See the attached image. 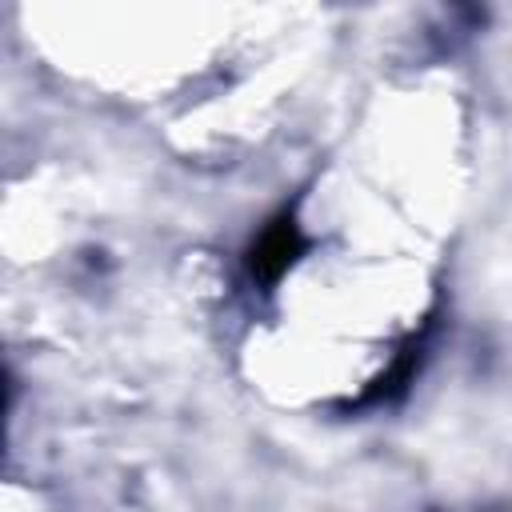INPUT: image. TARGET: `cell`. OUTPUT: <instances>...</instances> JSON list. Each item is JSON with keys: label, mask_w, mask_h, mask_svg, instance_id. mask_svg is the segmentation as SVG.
Here are the masks:
<instances>
[{"label": "cell", "mask_w": 512, "mask_h": 512, "mask_svg": "<svg viewBox=\"0 0 512 512\" xmlns=\"http://www.w3.org/2000/svg\"><path fill=\"white\" fill-rule=\"evenodd\" d=\"M304 248H308V240H304L296 216H292V212H280V216L252 240V248H248V276H252L256 284H276V280L296 264V256H300Z\"/></svg>", "instance_id": "1"}]
</instances>
